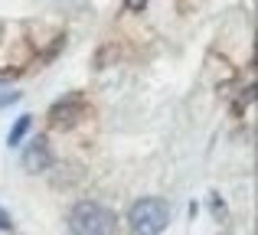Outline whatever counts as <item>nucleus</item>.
I'll list each match as a JSON object with an SVG mask.
<instances>
[{
    "instance_id": "1",
    "label": "nucleus",
    "mask_w": 258,
    "mask_h": 235,
    "mask_svg": "<svg viewBox=\"0 0 258 235\" xmlns=\"http://www.w3.org/2000/svg\"><path fill=\"white\" fill-rule=\"evenodd\" d=\"M69 232L72 235H114L118 232V219L108 206L95 203V199H82L69 209Z\"/></svg>"
},
{
    "instance_id": "2",
    "label": "nucleus",
    "mask_w": 258,
    "mask_h": 235,
    "mask_svg": "<svg viewBox=\"0 0 258 235\" xmlns=\"http://www.w3.org/2000/svg\"><path fill=\"white\" fill-rule=\"evenodd\" d=\"M127 222L138 235H160L170 225V206L157 196H147L138 199V203L127 209Z\"/></svg>"
},
{
    "instance_id": "3",
    "label": "nucleus",
    "mask_w": 258,
    "mask_h": 235,
    "mask_svg": "<svg viewBox=\"0 0 258 235\" xmlns=\"http://www.w3.org/2000/svg\"><path fill=\"white\" fill-rule=\"evenodd\" d=\"M85 115H88L85 98L72 95V98H66V102H56V105L49 108V124L59 127V131H69V127H76Z\"/></svg>"
},
{
    "instance_id": "4",
    "label": "nucleus",
    "mask_w": 258,
    "mask_h": 235,
    "mask_svg": "<svg viewBox=\"0 0 258 235\" xmlns=\"http://www.w3.org/2000/svg\"><path fill=\"white\" fill-rule=\"evenodd\" d=\"M52 147H49V140L39 134L36 140H30V147L23 150V157H20V164H23V170L26 173H46L52 167Z\"/></svg>"
},
{
    "instance_id": "5",
    "label": "nucleus",
    "mask_w": 258,
    "mask_h": 235,
    "mask_svg": "<svg viewBox=\"0 0 258 235\" xmlns=\"http://www.w3.org/2000/svg\"><path fill=\"white\" fill-rule=\"evenodd\" d=\"M30 124H33V121H30V115H20V118H17V124L10 127V137H7V144H10V147H17L20 140L26 137V131H30Z\"/></svg>"
},
{
    "instance_id": "6",
    "label": "nucleus",
    "mask_w": 258,
    "mask_h": 235,
    "mask_svg": "<svg viewBox=\"0 0 258 235\" xmlns=\"http://www.w3.org/2000/svg\"><path fill=\"white\" fill-rule=\"evenodd\" d=\"M147 4H151V0H124V10L127 13H138V10H144Z\"/></svg>"
},
{
    "instance_id": "7",
    "label": "nucleus",
    "mask_w": 258,
    "mask_h": 235,
    "mask_svg": "<svg viewBox=\"0 0 258 235\" xmlns=\"http://www.w3.org/2000/svg\"><path fill=\"white\" fill-rule=\"evenodd\" d=\"M13 102H20V92H4V95H0V108H7V105H13Z\"/></svg>"
},
{
    "instance_id": "8",
    "label": "nucleus",
    "mask_w": 258,
    "mask_h": 235,
    "mask_svg": "<svg viewBox=\"0 0 258 235\" xmlns=\"http://www.w3.org/2000/svg\"><path fill=\"white\" fill-rule=\"evenodd\" d=\"M10 225H13V222H10V216H7V212L0 209V232H7V229H10Z\"/></svg>"
},
{
    "instance_id": "9",
    "label": "nucleus",
    "mask_w": 258,
    "mask_h": 235,
    "mask_svg": "<svg viewBox=\"0 0 258 235\" xmlns=\"http://www.w3.org/2000/svg\"><path fill=\"white\" fill-rule=\"evenodd\" d=\"M213 212H216V216H222V212H226V206L219 203V196H213Z\"/></svg>"
},
{
    "instance_id": "10",
    "label": "nucleus",
    "mask_w": 258,
    "mask_h": 235,
    "mask_svg": "<svg viewBox=\"0 0 258 235\" xmlns=\"http://www.w3.org/2000/svg\"><path fill=\"white\" fill-rule=\"evenodd\" d=\"M13 75H17V72H10V69H0V82H10Z\"/></svg>"
}]
</instances>
